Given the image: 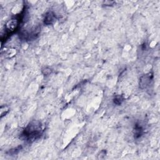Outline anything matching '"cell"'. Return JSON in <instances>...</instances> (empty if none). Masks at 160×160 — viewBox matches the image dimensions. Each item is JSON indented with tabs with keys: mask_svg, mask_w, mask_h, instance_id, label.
Segmentation results:
<instances>
[{
	"mask_svg": "<svg viewBox=\"0 0 160 160\" xmlns=\"http://www.w3.org/2000/svg\"><path fill=\"white\" fill-rule=\"evenodd\" d=\"M43 126L40 121L33 120L24 129L21 135L24 139L33 141L39 138L43 132Z\"/></svg>",
	"mask_w": 160,
	"mask_h": 160,
	"instance_id": "6da1fadb",
	"label": "cell"
},
{
	"mask_svg": "<svg viewBox=\"0 0 160 160\" xmlns=\"http://www.w3.org/2000/svg\"><path fill=\"white\" fill-rule=\"evenodd\" d=\"M152 74L149 72L142 76L139 79V87L141 89L146 88L151 83L152 79Z\"/></svg>",
	"mask_w": 160,
	"mask_h": 160,
	"instance_id": "7a4b0ae2",
	"label": "cell"
},
{
	"mask_svg": "<svg viewBox=\"0 0 160 160\" xmlns=\"http://www.w3.org/2000/svg\"><path fill=\"white\" fill-rule=\"evenodd\" d=\"M18 24H19V21L18 19L16 18H12L9 19L6 24L5 25V28L6 31L9 33V32H12L13 31H14L18 26Z\"/></svg>",
	"mask_w": 160,
	"mask_h": 160,
	"instance_id": "3957f363",
	"label": "cell"
},
{
	"mask_svg": "<svg viewBox=\"0 0 160 160\" xmlns=\"http://www.w3.org/2000/svg\"><path fill=\"white\" fill-rule=\"evenodd\" d=\"M56 14L52 11H49L44 16V23L46 25H51L56 21Z\"/></svg>",
	"mask_w": 160,
	"mask_h": 160,
	"instance_id": "277c9868",
	"label": "cell"
},
{
	"mask_svg": "<svg viewBox=\"0 0 160 160\" xmlns=\"http://www.w3.org/2000/svg\"><path fill=\"white\" fill-rule=\"evenodd\" d=\"M134 134L135 138H139L143 134V128L140 124H136L134 128Z\"/></svg>",
	"mask_w": 160,
	"mask_h": 160,
	"instance_id": "5b68a950",
	"label": "cell"
},
{
	"mask_svg": "<svg viewBox=\"0 0 160 160\" xmlns=\"http://www.w3.org/2000/svg\"><path fill=\"white\" fill-rule=\"evenodd\" d=\"M124 101V98L122 96H120V95H118V96H116L113 99V102L118 105V106H119L122 104V102H123Z\"/></svg>",
	"mask_w": 160,
	"mask_h": 160,
	"instance_id": "8992f818",
	"label": "cell"
},
{
	"mask_svg": "<svg viewBox=\"0 0 160 160\" xmlns=\"http://www.w3.org/2000/svg\"><path fill=\"white\" fill-rule=\"evenodd\" d=\"M48 71L51 72V70L49 68H45V72H43V74H44V75H48V72H47Z\"/></svg>",
	"mask_w": 160,
	"mask_h": 160,
	"instance_id": "52a82bcc",
	"label": "cell"
}]
</instances>
